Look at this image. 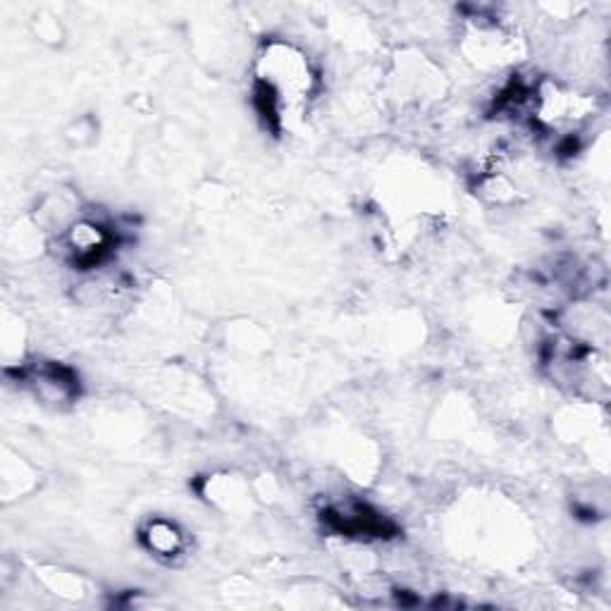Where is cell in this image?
Segmentation results:
<instances>
[{"label": "cell", "mask_w": 611, "mask_h": 611, "mask_svg": "<svg viewBox=\"0 0 611 611\" xmlns=\"http://www.w3.org/2000/svg\"><path fill=\"white\" fill-rule=\"evenodd\" d=\"M24 380L44 402H72L80 397V378L72 368L56 361H38L24 368Z\"/></svg>", "instance_id": "1"}, {"label": "cell", "mask_w": 611, "mask_h": 611, "mask_svg": "<svg viewBox=\"0 0 611 611\" xmlns=\"http://www.w3.org/2000/svg\"><path fill=\"white\" fill-rule=\"evenodd\" d=\"M142 540L151 552H156L158 556H165V559H172L184 550L182 530L177 528L172 520H165V518L151 520L142 532Z\"/></svg>", "instance_id": "2"}]
</instances>
